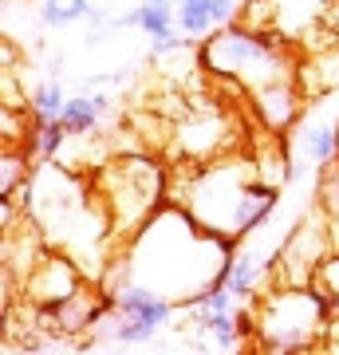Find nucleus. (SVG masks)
I'll list each match as a JSON object with an SVG mask.
<instances>
[{
	"instance_id": "nucleus-1",
	"label": "nucleus",
	"mask_w": 339,
	"mask_h": 355,
	"mask_svg": "<svg viewBox=\"0 0 339 355\" xmlns=\"http://www.w3.org/2000/svg\"><path fill=\"white\" fill-rule=\"evenodd\" d=\"M280 186L264 178L257 154H225L214 162L177 166L170 174V202L217 241H241L277 209Z\"/></svg>"
},
{
	"instance_id": "nucleus-2",
	"label": "nucleus",
	"mask_w": 339,
	"mask_h": 355,
	"mask_svg": "<svg viewBox=\"0 0 339 355\" xmlns=\"http://www.w3.org/2000/svg\"><path fill=\"white\" fill-rule=\"evenodd\" d=\"M201 67L221 83H233L245 95L300 79V64L284 40L261 36V32H249L241 24H225L221 32L209 36V44L201 48Z\"/></svg>"
},
{
	"instance_id": "nucleus-3",
	"label": "nucleus",
	"mask_w": 339,
	"mask_h": 355,
	"mask_svg": "<svg viewBox=\"0 0 339 355\" xmlns=\"http://www.w3.org/2000/svg\"><path fill=\"white\" fill-rule=\"evenodd\" d=\"M91 182H95V193H99L103 209L111 217L114 237H123V241L139 237L142 229L158 217L162 198H170V174L139 150L111 154L91 174Z\"/></svg>"
},
{
	"instance_id": "nucleus-4",
	"label": "nucleus",
	"mask_w": 339,
	"mask_h": 355,
	"mask_svg": "<svg viewBox=\"0 0 339 355\" xmlns=\"http://www.w3.org/2000/svg\"><path fill=\"white\" fill-rule=\"evenodd\" d=\"M327 324H331V308L315 288L284 284V288L261 296V304H257V336H261V343L264 347H280L288 355L304 352L320 336H327Z\"/></svg>"
},
{
	"instance_id": "nucleus-5",
	"label": "nucleus",
	"mask_w": 339,
	"mask_h": 355,
	"mask_svg": "<svg viewBox=\"0 0 339 355\" xmlns=\"http://www.w3.org/2000/svg\"><path fill=\"white\" fill-rule=\"evenodd\" d=\"M170 158L177 166L214 162L237 150V119L225 103H189L170 123Z\"/></svg>"
},
{
	"instance_id": "nucleus-6",
	"label": "nucleus",
	"mask_w": 339,
	"mask_h": 355,
	"mask_svg": "<svg viewBox=\"0 0 339 355\" xmlns=\"http://www.w3.org/2000/svg\"><path fill=\"white\" fill-rule=\"evenodd\" d=\"M336 253V241H331V225L327 217L315 209L308 221L288 233V241L280 245V280L284 284H296V288H312L315 284V272L324 265L327 257Z\"/></svg>"
},
{
	"instance_id": "nucleus-7",
	"label": "nucleus",
	"mask_w": 339,
	"mask_h": 355,
	"mask_svg": "<svg viewBox=\"0 0 339 355\" xmlns=\"http://www.w3.org/2000/svg\"><path fill=\"white\" fill-rule=\"evenodd\" d=\"M83 284H87V272L67 253H44L24 277V296L32 308H55L71 300Z\"/></svg>"
},
{
	"instance_id": "nucleus-8",
	"label": "nucleus",
	"mask_w": 339,
	"mask_h": 355,
	"mask_svg": "<svg viewBox=\"0 0 339 355\" xmlns=\"http://www.w3.org/2000/svg\"><path fill=\"white\" fill-rule=\"evenodd\" d=\"M107 312L123 320H142L150 328H166L174 320V300H166L162 292H154L142 280H126L123 288L107 292Z\"/></svg>"
},
{
	"instance_id": "nucleus-9",
	"label": "nucleus",
	"mask_w": 339,
	"mask_h": 355,
	"mask_svg": "<svg viewBox=\"0 0 339 355\" xmlns=\"http://www.w3.org/2000/svg\"><path fill=\"white\" fill-rule=\"evenodd\" d=\"M292 150L300 154L304 162L320 166V170L336 166L339 162V114L336 119H304V123H296Z\"/></svg>"
},
{
	"instance_id": "nucleus-10",
	"label": "nucleus",
	"mask_w": 339,
	"mask_h": 355,
	"mask_svg": "<svg viewBox=\"0 0 339 355\" xmlns=\"http://www.w3.org/2000/svg\"><path fill=\"white\" fill-rule=\"evenodd\" d=\"M261 277H264V265H257V257L249 249H237V253L225 257V265L217 272L214 284L233 292V300H252L257 288H261Z\"/></svg>"
},
{
	"instance_id": "nucleus-11",
	"label": "nucleus",
	"mask_w": 339,
	"mask_h": 355,
	"mask_svg": "<svg viewBox=\"0 0 339 355\" xmlns=\"http://www.w3.org/2000/svg\"><path fill=\"white\" fill-rule=\"evenodd\" d=\"M174 0H142L134 12L111 20V28H142L150 40H162V36H174Z\"/></svg>"
},
{
	"instance_id": "nucleus-12",
	"label": "nucleus",
	"mask_w": 339,
	"mask_h": 355,
	"mask_svg": "<svg viewBox=\"0 0 339 355\" xmlns=\"http://www.w3.org/2000/svg\"><path fill=\"white\" fill-rule=\"evenodd\" d=\"M60 123L71 139H87V135L99 130L103 114H99V107H95V99H91V91L67 95V103H63V111H60Z\"/></svg>"
},
{
	"instance_id": "nucleus-13",
	"label": "nucleus",
	"mask_w": 339,
	"mask_h": 355,
	"mask_svg": "<svg viewBox=\"0 0 339 355\" xmlns=\"http://www.w3.org/2000/svg\"><path fill=\"white\" fill-rule=\"evenodd\" d=\"M63 103H67V95H63L60 79H48V83H40L36 95H32V114H36V123H55L63 111Z\"/></svg>"
},
{
	"instance_id": "nucleus-14",
	"label": "nucleus",
	"mask_w": 339,
	"mask_h": 355,
	"mask_svg": "<svg viewBox=\"0 0 339 355\" xmlns=\"http://www.w3.org/2000/svg\"><path fill=\"white\" fill-rule=\"evenodd\" d=\"M214 8H193V4H177V32L189 40L209 36L214 32Z\"/></svg>"
},
{
	"instance_id": "nucleus-15",
	"label": "nucleus",
	"mask_w": 339,
	"mask_h": 355,
	"mask_svg": "<svg viewBox=\"0 0 339 355\" xmlns=\"http://www.w3.org/2000/svg\"><path fill=\"white\" fill-rule=\"evenodd\" d=\"M193 328L201 336H214L221 347H233L237 343V324H233V312H217V316H193Z\"/></svg>"
},
{
	"instance_id": "nucleus-16",
	"label": "nucleus",
	"mask_w": 339,
	"mask_h": 355,
	"mask_svg": "<svg viewBox=\"0 0 339 355\" xmlns=\"http://www.w3.org/2000/svg\"><path fill=\"white\" fill-rule=\"evenodd\" d=\"M154 336H158V328L142 324V320H123V316H114V324L107 328V340L123 343V347H130V343H150Z\"/></svg>"
},
{
	"instance_id": "nucleus-17",
	"label": "nucleus",
	"mask_w": 339,
	"mask_h": 355,
	"mask_svg": "<svg viewBox=\"0 0 339 355\" xmlns=\"http://www.w3.org/2000/svg\"><path fill=\"white\" fill-rule=\"evenodd\" d=\"M320 296L327 300V308H331V316L339 312V253H331L320 265V272H315V284H312Z\"/></svg>"
},
{
	"instance_id": "nucleus-18",
	"label": "nucleus",
	"mask_w": 339,
	"mask_h": 355,
	"mask_svg": "<svg viewBox=\"0 0 339 355\" xmlns=\"http://www.w3.org/2000/svg\"><path fill=\"white\" fill-rule=\"evenodd\" d=\"M24 166H28L24 154H20V150L12 154V146H4V182H0V193H4V198H12L16 186H28Z\"/></svg>"
},
{
	"instance_id": "nucleus-19",
	"label": "nucleus",
	"mask_w": 339,
	"mask_h": 355,
	"mask_svg": "<svg viewBox=\"0 0 339 355\" xmlns=\"http://www.w3.org/2000/svg\"><path fill=\"white\" fill-rule=\"evenodd\" d=\"M44 24L48 28H67L71 24V16H67V4H63V0H44Z\"/></svg>"
},
{
	"instance_id": "nucleus-20",
	"label": "nucleus",
	"mask_w": 339,
	"mask_h": 355,
	"mask_svg": "<svg viewBox=\"0 0 339 355\" xmlns=\"http://www.w3.org/2000/svg\"><path fill=\"white\" fill-rule=\"evenodd\" d=\"M237 20V0H214V24L225 28Z\"/></svg>"
},
{
	"instance_id": "nucleus-21",
	"label": "nucleus",
	"mask_w": 339,
	"mask_h": 355,
	"mask_svg": "<svg viewBox=\"0 0 339 355\" xmlns=\"http://www.w3.org/2000/svg\"><path fill=\"white\" fill-rule=\"evenodd\" d=\"M24 355H60V352H48V347H28Z\"/></svg>"
}]
</instances>
